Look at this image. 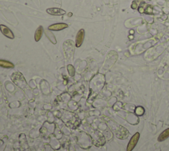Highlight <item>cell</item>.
<instances>
[{"label": "cell", "instance_id": "obj_1", "mask_svg": "<svg viewBox=\"0 0 169 151\" xmlns=\"http://www.w3.org/2000/svg\"><path fill=\"white\" fill-rule=\"evenodd\" d=\"M108 126L112 129L113 133L116 134V136L119 138L120 139H125L128 137V131L125 129L124 127L120 125L119 124L111 121L108 123Z\"/></svg>", "mask_w": 169, "mask_h": 151}, {"label": "cell", "instance_id": "obj_2", "mask_svg": "<svg viewBox=\"0 0 169 151\" xmlns=\"http://www.w3.org/2000/svg\"><path fill=\"white\" fill-rule=\"evenodd\" d=\"M11 80L17 86L19 87L21 89H25V87L27 86V82H26L23 76L20 72H15L11 76Z\"/></svg>", "mask_w": 169, "mask_h": 151}, {"label": "cell", "instance_id": "obj_3", "mask_svg": "<svg viewBox=\"0 0 169 151\" xmlns=\"http://www.w3.org/2000/svg\"><path fill=\"white\" fill-rule=\"evenodd\" d=\"M64 51L67 60H72L75 51L74 43L73 41L67 40L64 43Z\"/></svg>", "mask_w": 169, "mask_h": 151}, {"label": "cell", "instance_id": "obj_4", "mask_svg": "<svg viewBox=\"0 0 169 151\" xmlns=\"http://www.w3.org/2000/svg\"><path fill=\"white\" fill-rule=\"evenodd\" d=\"M139 133H136L134 136L132 137V139L129 140V142L127 146V151H132L135 147L136 144L138 143V140L139 139Z\"/></svg>", "mask_w": 169, "mask_h": 151}, {"label": "cell", "instance_id": "obj_5", "mask_svg": "<svg viewBox=\"0 0 169 151\" xmlns=\"http://www.w3.org/2000/svg\"><path fill=\"white\" fill-rule=\"evenodd\" d=\"M0 31L5 37L10 39H13L15 35L10 29L4 25H0Z\"/></svg>", "mask_w": 169, "mask_h": 151}, {"label": "cell", "instance_id": "obj_6", "mask_svg": "<svg viewBox=\"0 0 169 151\" xmlns=\"http://www.w3.org/2000/svg\"><path fill=\"white\" fill-rule=\"evenodd\" d=\"M46 12L48 14L53 16H61L66 14V11L62 9L57 8H52L46 9Z\"/></svg>", "mask_w": 169, "mask_h": 151}, {"label": "cell", "instance_id": "obj_7", "mask_svg": "<svg viewBox=\"0 0 169 151\" xmlns=\"http://www.w3.org/2000/svg\"><path fill=\"white\" fill-rule=\"evenodd\" d=\"M68 27V25L64 23H55L51 25L48 27V30L52 31H60Z\"/></svg>", "mask_w": 169, "mask_h": 151}, {"label": "cell", "instance_id": "obj_8", "mask_svg": "<svg viewBox=\"0 0 169 151\" xmlns=\"http://www.w3.org/2000/svg\"><path fill=\"white\" fill-rule=\"evenodd\" d=\"M84 38V29H80L78 31L77 34L76 35V46L77 48L80 47L82 45Z\"/></svg>", "mask_w": 169, "mask_h": 151}, {"label": "cell", "instance_id": "obj_9", "mask_svg": "<svg viewBox=\"0 0 169 151\" xmlns=\"http://www.w3.org/2000/svg\"><path fill=\"white\" fill-rule=\"evenodd\" d=\"M43 32H44L43 27H42V26H39L37 30H36L34 33V40L36 42H38L40 40L42 36L43 35Z\"/></svg>", "mask_w": 169, "mask_h": 151}, {"label": "cell", "instance_id": "obj_10", "mask_svg": "<svg viewBox=\"0 0 169 151\" xmlns=\"http://www.w3.org/2000/svg\"><path fill=\"white\" fill-rule=\"evenodd\" d=\"M169 137V128L165 130L163 132L160 134V135L158 137V141L162 142V141L165 140Z\"/></svg>", "mask_w": 169, "mask_h": 151}, {"label": "cell", "instance_id": "obj_11", "mask_svg": "<svg viewBox=\"0 0 169 151\" xmlns=\"http://www.w3.org/2000/svg\"><path fill=\"white\" fill-rule=\"evenodd\" d=\"M0 66L5 68H14V64L9 61L0 60Z\"/></svg>", "mask_w": 169, "mask_h": 151}, {"label": "cell", "instance_id": "obj_12", "mask_svg": "<svg viewBox=\"0 0 169 151\" xmlns=\"http://www.w3.org/2000/svg\"><path fill=\"white\" fill-rule=\"evenodd\" d=\"M67 70H68V72H69V74L70 76H72V77L74 76L75 73H76V71H75V68L72 65L69 64L67 66Z\"/></svg>", "mask_w": 169, "mask_h": 151}, {"label": "cell", "instance_id": "obj_13", "mask_svg": "<svg viewBox=\"0 0 169 151\" xmlns=\"http://www.w3.org/2000/svg\"><path fill=\"white\" fill-rule=\"evenodd\" d=\"M135 113L138 116H142L144 113V109L142 107H138L136 108Z\"/></svg>", "mask_w": 169, "mask_h": 151}]
</instances>
